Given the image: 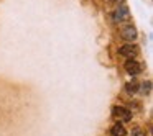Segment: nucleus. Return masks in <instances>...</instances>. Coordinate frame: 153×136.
I'll use <instances>...</instances> for the list:
<instances>
[{"mask_svg": "<svg viewBox=\"0 0 153 136\" xmlns=\"http://www.w3.org/2000/svg\"><path fill=\"white\" fill-rule=\"evenodd\" d=\"M150 92H152V82L146 80V82L142 84V93L143 95H150Z\"/></svg>", "mask_w": 153, "mask_h": 136, "instance_id": "obj_8", "label": "nucleus"}, {"mask_svg": "<svg viewBox=\"0 0 153 136\" xmlns=\"http://www.w3.org/2000/svg\"><path fill=\"white\" fill-rule=\"evenodd\" d=\"M138 53H140V49H138V46L137 44H123L122 48H119V54L120 56H125V57H128V59H133V57H137L138 56Z\"/></svg>", "mask_w": 153, "mask_h": 136, "instance_id": "obj_2", "label": "nucleus"}, {"mask_svg": "<svg viewBox=\"0 0 153 136\" xmlns=\"http://www.w3.org/2000/svg\"><path fill=\"white\" fill-rule=\"evenodd\" d=\"M120 36H122L125 41H128V43L135 41L137 40V30H135V26H132V25L123 26L122 30H120Z\"/></svg>", "mask_w": 153, "mask_h": 136, "instance_id": "obj_4", "label": "nucleus"}, {"mask_svg": "<svg viewBox=\"0 0 153 136\" xmlns=\"http://www.w3.org/2000/svg\"><path fill=\"white\" fill-rule=\"evenodd\" d=\"M123 67H125V71L130 74V76H137V74H140V71H142L140 62L135 61V59H127L125 64H123Z\"/></svg>", "mask_w": 153, "mask_h": 136, "instance_id": "obj_5", "label": "nucleus"}, {"mask_svg": "<svg viewBox=\"0 0 153 136\" xmlns=\"http://www.w3.org/2000/svg\"><path fill=\"white\" fill-rule=\"evenodd\" d=\"M140 89V84L135 82V80H132V82H127L125 84V92L128 93V95H133V93H137Z\"/></svg>", "mask_w": 153, "mask_h": 136, "instance_id": "obj_7", "label": "nucleus"}, {"mask_svg": "<svg viewBox=\"0 0 153 136\" xmlns=\"http://www.w3.org/2000/svg\"><path fill=\"white\" fill-rule=\"evenodd\" d=\"M112 18H114V21H125V20H128L130 18V12H128V7L127 5H119V7L115 8V12L112 13Z\"/></svg>", "mask_w": 153, "mask_h": 136, "instance_id": "obj_3", "label": "nucleus"}, {"mask_svg": "<svg viewBox=\"0 0 153 136\" xmlns=\"http://www.w3.org/2000/svg\"><path fill=\"white\" fill-rule=\"evenodd\" d=\"M132 136H145V131H142L140 128L132 129Z\"/></svg>", "mask_w": 153, "mask_h": 136, "instance_id": "obj_9", "label": "nucleus"}, {"mask_svg": "<svg viewBox=\"0 0 153 136\" xmlns=\"http://www.w3.org/2000/svg\"><path fill=\"white\" fill-rule=\"evenodd\" d=\"M109 2H119V0H109Z\"/></svg>", "mask_w": 153, "mask_h": 136, "instance_id": "obj_10", "label": "nucleus"}, {"mask_svg": "<svg viewBox=\"0 0 153 136\" xmlns=\"http://www.w3.org/2000/svg\"><path fill=\"white\" fill-rule=\"evenodd\" d=\"M112 116L120 121H130L132 120V112L125 107H112Z\"/></svg>", "mask_w": 153, "mask_h": 136, "instance_id": "obj_1", "label": "nucleus"}, {"mask_svg": "<svg viewBox=\"0 0 153 136\" xmlns=\"http://www.w3.org/2000/svg\"><path fill=\"white\" fill-rule=\"evenodd\" d=\"M110 135L112 136H127V129L123 125L117 123V125H114L112 128H110Z\"/></svg>", "mask_w": 153, "mask_h": 136, "instance_id": "obj_6", "label": "nucleus"}]
</instances>
